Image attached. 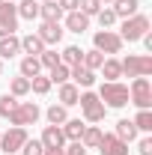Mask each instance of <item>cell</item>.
Returning <instances> with one entry per match:
<instances>
[{
    "instance_id": "1",
    "label": "cell",
    "mask_w": 152,
    "mask_h": 155,
    "mask_svg": "<svg viewBox=\"0 0 152 155\" xmlns=\"http://www.w3.org/2000/svg\"><path fill=\"white\" fill-rule=\"evenodd\" d=\"M95 96L101 98L104 107H125V104H128V87L119 84V81H104Z\"/></svg>"
},
{
    "instance_id": "2",
    "label": "cell",
    "mask_w": 152,
    "mask_h": 155,
    "mask_svg": "<svg viewBox=\"0 0 152 155\" xmlns=\"http://www.w3.org/2000/svg\"><path fill=\"white\" fill-rule=\"evenodd\" d=\"M128 104H134L137 110H149L152 107V84L149 78H134L128 87Z\"/></svg>"
},
{
    "instance_id": "3",
    "label": "cell",
    "mask_w": 152,
    "mask_h": 155,
    "mask_svg": "<svg viewBox=\"0 0 152 155\" xmlns=\"http://www.w3.org/2000/svg\"><path fill=\"white\" fill-rule=\"evenodd\" d=\"M78 104H81V114H84V119L90 122V125H95V122H101L104 119V114H107V107L101 104V98L95 96V93H81V98H78Z\"/></svg>"
},
{
    "instance_id": "4",
    "label": "cell",
    "mask_w": 152,
    "mask_h": 155,
    "mask_svg": "<svg viewBox=\"0 0 152 155\" xmlns=\"http://www.w3.org/2000/svg\"><path fill=\"white\" fill-rule=\"evenodd\" d=\"M149 27H152L149 18L137 12V15H131V18L122 21V27H119V39H122V42H140L143 33H149Z\"/></svg>"
},
{
    "instance_id": "5",
    "label": "cell",
    "mask_w": 152,
    "mask_h": 155,
    "mask_svg": "<svg viewBox=\"0 0 152 155\" xmlns=\"http://www.w3.org/2000/svg\"><path fill=\"white\" fill-rule=\"evenodd\" d=\"M122 75L128 78H149L152 75V57L149 54H128L125 60H119Z\"/></svg>"
},
{
    "instance_id": "6",
    "label": "cell",
    "mask_w": 152,
    "mask_h": 155,
    "mask_svg": "<svg viewBox=\"0 0 152 155\" xmlns=\"http://www.w3.org/2000/svg\"><path fill=\"white\" fill-rule=\"evenodd\" d=\"M39 116H42V110H39L36 101H18V107L12 110V114L6 116L12 125H21V128H27V125H36Z\"/></svg>"
},
{
    "instance_id": "7",
    "label": "cell",
    "mask_w": 152,
    "mask_h": 155,
    "mask_svg": "<svg viewBox=\"0 0 152 155\" xmlns=\"http://www.w3.org/2000/svg\"><path fill=\"white\" fill-rule=\"evenodd\" d=\"M93 45H95V51H101V54H119L122 51V39L114 30H98L93 36Z\"/></svg>"
},
{
    "instance_id": "8",
    "label": "cell",
    "mask_w": 152,
    "mask_h": 155,
    "mask_svg": "<svg viewBox=\"0 0 152 155\" xmlns=\"http://www.w3.org/2000/svg\"><path fill=\"white\" fill-rule=\"evenodd\" d=\"M24 140H27V128L12 125L6 134H0V149H3V155H15L24 146Z\"/></svg>"
},
{
    "instance_id": "9",
    "label": "cell",
    "mask_w": 152,
    "mask_h": 155,
    "mask_svg": "<svg viewBox=\"0 0 152 155\" xmlns=\"http://www.w3.org/2000/svg\"><path fill=\"white\" fill-rule=\"evenodd\" d=\"M15 30H18V12L9 0H3V6H0V39L12 36Z\"/></svg>"
},
{
    "instance_id": "10",
    "label": "cell",
    "mask_w": 152,
    "mask_h": 155,
    "mask_svg": "<svg viewBox=\"0 0 152 155\" xmlns=\"http://www.w3.org/2000/svg\"><path fill=\"white\" fill-rule=\"evenodd\" d=\"M63 27H60V21H42L39 24V30H36V36L45 42V45H57L60 39H63Z\"/></svg>"
},
{
    "instance_id": "11",
    "label": "cell",
    "mask_w": 152,
    "mask_h": 155,
    "mask_svg": "<svg viewBox=\"0 0 152 155\" xmlns=\"http://www.w3.org/2000/svg\"><path fill=\"white\" fill-rule=\"evenodd\" d=\"M98 152H101V155H128V143H122L116 134H101V140H98Z\"/></svg>"
},
{
    "instance_id": "12",
    "label": "cell",
    "mask_w": 152,
    "mask_h": 155,
    "mask_svg": "<svg viewBox=\"0 0 152 155\" xmlns=\"http://www.w3.org/2000/svg\"><path fill=\"white\" fill-rule=\"evenodd\" d=\"M42 146L45 149H63L66 146V137H63V128L60 125H45V131H42Z\"/></svg>"
},
{
    "instance_id": "13",
    "label": "cell",
    "mask_w": 152,
    "mask_h": 155,
    "mask_svg": "<svg viewBox=\"0 0 152 155\" xmlns=\"http://www.w3.org/2000/svg\"><path fill=\"white\" fill-rule=\"evenodd\" d=\"M69 78L75 81V87H84V90H90L95 84V72L87 69V66H81V63L78 66H69Z\"/></svg>"
},
{
    "instance_id": "14",
    "label": "cell",
    "mask_w": 152,
    "mask_h": 155,
    "mask_svg": "<svg viewBox=\"0 0 152 155\" xmlns=\"http://www.w3.org/2000/svg\"><path fill=\"white\" fill-rule=\"evenodd\" d=\"M57 98H60V104H63V107H75L78 98H81V87H75L72 81H66V84H60Z\"/></svg>"
},
{
    "instance_id": "15",
    "label": "cell",
    "mask_w": 152,
    "mask_h": 155,
    "mask_svg": "<svg viewBox=\"0 0 152 155\" xmlns=\"http://www.w3.org/2000/svg\"><path fill=\"white\" fill-rule=\"evenodd\" d=\"M66 27H69V33H84V30H90V18L75 9V12H66Z\"/></svg>"
},
{
    "instance_id": "16",
    "label": "cell",
    "mask_w": 152,
    "mask_h": 155,
    "mask_svg": "<svg viewBox=\"0 0 152 155\" xmlns=\"http://www.w3.org/2000/svg\"><path fill=\"white\" fill-rule=\"evenodd\" d=\"M66 15L63 12V6H60L57 0H45V3H39V18L42 21H60Z\"/></svg>"
},
{
    "instance_id": "17",
    "label": "cell",
    "mask_w": 152,
    "mask_h": 155,
    "mask_svg": "<svg viewBox=\"0 0 152 155\" xmlns=\"http://www.w3.org/2000/svg\"><path fill=\"white\" fill-rule=\"evenodd\" d=\"M15 54H21V39L12 33V36L0 39V60H12Z\"/></svg>"
},
{
    "instance_id": "18",
    "label": "cell",
    "mask_w": 152,
    "mask_h": 155,
    "mask_svg": "<svg viewBox=\"0 0 152 155\" xmlns=\"http://www.w3.org/2000/svg\"><path fill=\"white\" fill-rule=\"evenodd\" d=\"M21 51H24L27 57H39V54L45 51V42H42L36 33H27V36L21 39Z\"/></svg>"
},
{
    "instance_id": "19",
    "label": "cell",
    "mask_w": 152,
    "mask_h": 155,
    "mask_svg": "<svg viewBox=\"0 0 152 155\" xmlns=\"http://www.w3.org/2000/svg\"><path fill=\"white\" fill-rule=\"evenodd\" d=\"M111 9L116 12V18H131V15H137V9H140V0H114Z\"/></svg>"
},
{
    "instance_id": "20",
    "label": "cell",
    "mask_w": 152,
    "mask_h": 155,
    "mask_svg": "<svg viewBox=\"0 0 152 155\" xmlns=\"http://www.w3.org/2000/svg\"><path fill=\"white\" fill-rule=\"evenodd\" d=\"M122 143H131V140H137V128H134V122L131 119H119L116 122V131H114Z\"/></svg>"
},
{
    "instance_id": "21",
    "label": "cell",
    "mask_w": 152,
    "mask_h": 155,
    "mask_svg": "<svg viewBox=\"0 0 152 155\" xmlns=\"http://www.w3.org/2000/svg\"><path fill=\"white\" fill-rule=\"evenodd\" d=\"M15 12H18V18L36 21V18H39V0H18Z\"/></svg>"
},
{
    "instance_id": "22",
    "label": "cell",
    "mask_w": 152,
    "mask_h": 155,
    "mask_svg": "<svg viewBox=\"0 0 152 155\" xmlns=\"http://www.w3.org/2000/svg\"><path fill=\"white\" fill-rule=\"evenodd\" d=\"M60 128H63V137H66V140H81V134H84L87 125H84L81 119H66Z\"/></svg>"
},
{
    "instance_id": "23",
    "label": "cell",
    "mask_w": 152,
    "mask_h": 155,
    "mask_svg": "<svg viewBox=\"0 0 152 155\" xmlns=\"http://www.w3.org/2000/svg\"><path fill=\"white\" fill-rule=\"evenodd\" d=\"M101 134H104V131H101L98 125H87V128H84V134H81V143H84L87 149H98V140H101Z\"/></svg>"
},
{
    "instance_id": "24",
    "label": "cell",
    "mask_w": 152,
    "mask_h": 155,
    "mask_svg": "<svg viewBox=\"0 0 152 155\" xmlns=\"http://www.w3.org/2000/svg\"><path fill=\"white\" fill-rule=\"evenodd\" d=\"M101 75L107 78V81H119V78H122V66H119V60L104 57V63H101Z\"/></svg>"
},
{
    "instance_id": "25",
    "label": "cell",
    "mask_w": 152,
    "mask_h": 155,
    "mask_svg": "<svg viewBox=\"0 0 152 155\" xmlns=\"http://www.w3.org/2000/svg\"><path fill=\"white\" fill-rule=\"evenodd\" d=\"M81 57H84V51H81L78 45H66L63 54H60V63H63V66H78Z\"/></svg>"
},
{
    "instance_id": "26",
    "label": "cell",
    "mask_w": 152,
    "mask_h": 155,
    "mask_svg": "<svg viewBox=\"0 0 152 155\" xmlns=\"http://www.w3.org/2000/svg\"><path fill=\"white\" fill-rule=\"evenodd\" d=\"M27 93H30V78H24V75L12 78V84H9V96L21 98V96H27Z\"/></svg>"
},
{
    "instance_id": "27",
    "label": "cell",
    "mask_w": 152,
    "mask_h": 155,
    "mask_svg": "<svg viewBox=\"0 0 152 155\" xmlns=\"http://www.w3.org/2000/svg\"><path fill=\"white\" fill-rule=\"evenodd\" d=\"M21 75H24V78L42 75V63H39V57H24V60H21Z\"/></svg>"
},
{
    "instance_id": "28",
    "label": "cell",
    "mask_w": 152,
    "mask_h": 155,
    "mask_svg": "<svg viewBox=\"0 0 152 155\" xmlns=\"http://www.w3.org/2000/svg\"><path fill=\"white\" fill-rule=\"evenodd\" d=\"M45 116H48V122H51V125H63V122L69 119V107H63V104H51Z\"/></svg>"
},
{
    "instance_id": "29",
    "label": "cell",
    "mask_w": 152,
    "mask_h": 155,
    "mask_svg": "<svg viewBox=\"0 0 152 155\" xmlns=\"http://www.w3.org/2000/svg\"><path fill=\"white\" fill-rule=\"evenodd\" d=\"M101 63H104V54H101V51H84V57H81V66H87V69H101Z\"/></svg>"
},
{
    "instance_id": "30",
    "label": "cell",
    "mask_w": 152,
    "mask_h": 155,
    "mask_svg": "<svg viewBox=\"0 0 152 155\" xmlns=\"http://www.w3.org/2000/svg\"><path fill=\"white\" fill-rule=\"evenodd\" d=\"M131 122H134V128H137V131L149 134V131H152V110H137V116H134Z\"/></svg>"
},
{
    "instance_id": "31",
    "label": "cell",
    "mask_w": 152,
    "mask_h": 155,
    "mask_svg": "<svg viewBox=\"0 0 152 155\" xmlns=\"http://www.w3.org/2000/svg\"><path fill=\"white\" fill-rule=\"evenodd\" d=\"M30 90H33L36 96H45V93L51 90V81H48V75H36V78H30Z\"/></svg>"
},
{
    "instance_id": "32",
    "label": "cell",
    "mask_w": 152,
    "mask_h": 155,
    "mask_svg": "<svg viewBox=\"0 0 152 155\" xmlns=\"http://www.w3.org/2000/svg\"><path fill=\"white\" fill-rule=\"evenodd\" d=\"M95 18H98V24H101V30H107V27H114V24H116V12H114V9H111V6H107V9L101 6Z\"/></svg>"
},
{
    "instance_id": "33",
    "label": "cell",
    "mask_w": 152,
    "mask_h": 155,
    "mask_svg": "<svg viewBox=\"0 0 152 155\" xmlns=\"http://www.w3.org/2000/svg\"><path fill=\"white\" fill-rule=\"evenodd\" d=\"M48 81H51V84H66V81H69V66H63V63H57V66L51 69V75H48Z\"/></svg>"
},
{
    "instance_id": "34",
    "label": "cell",
    "mask_w": 152,
    "mask_h": 155,
    "mask_svg": "<svg viewBox=\"0 0 152 155\" xmlns=\"http://www.w3.org/2000/svg\"><path fill=\"white\" fill-rule=\"evenodd\" d=\"M18 152L21 155H42V152H45V146H42V140H30V137H27Z\"/></svg>"
},
{
    "instance_id": "35",
    "label": "cell",
    "mask_w": 152,
    "mask_h": 155,
    "mask_svg": "<svg viewBox=\"0 0 152 155\" xmlns=\"http://www.w3.org/2000/svg\"><path fill=\"white\" fill-rule=\"evenodd\" d=\"M78 9H81L87 18H93V15H98L101 3H98V0H78Z\"/></svg>"
},
{
    "instance_id": "36",
    "label": "cell",
    "mask_w": 152,
    "mask_h": 155,
    "mask_svg": "<svg viewBox=\"0 0 152 155\" xmlns=\"http://www.w3.org/2000/svg\"><path fill=\"white\" fill-rule=\"evenodd\" d=\"M15 107H18V98H15V96H9V93L0 96V116H9Z\"/></svg>"
},
{
    "instance_id": "37",
    "label": "cell",
    "mask_w": 152,
    "mask_h": 155,
    "mask_svg": "<svg viewBox=\"0 0 152 155\" xmlns=\"http://www.w3.org/2000/svg\"><path fill=\"white\" fill-rule=\"evenodd\" d=\"M39 63H42V69H54V66L60 63V54H57V51H48V48H45V51L39 54Z\"/></svg>"
},
{
    "instance_id": "38",
    "label": "cell",
    "mask_w": 152,
    "mask_h": 155,
    "mask_svg": "<svg viewBox=\"0 0 152 155\" xmlns=\"http://www.w3.org/2000/svg\"><path fill=\"white\" fill-rule=\"evenodd\" d=\"M63 152L66 155H87V146L81 140H72V146H63Z\"/></svg>"
},
{
    "instance_id": "39",
    "label": "cell",
    "mask_w": 152,
    "mask_h": 155,
    "mask_svg": "<svg viewBox=\"0 0 152 155\" xmlns=\"http://www.w3.org/2000/svg\"><path fill=\"white\" fill-rule=\"evenodd\" d=\"M137 152H140V155H152V137L149 134L137 140Z\"/></svg>"
},
{
    "instance_id": "40",
    "label": "cell",
    "mask_w": 152,
    "mask_h": 155,
    "mask_svg": "<svg viewBox=\"0 0 152 155\" xmlns=\"http://www.w3.org/2000/svg\"><path fill=\"white\" fill-rule=\"evenodd\" d=\"M60 6H63V12H75L78 9V0H57Z\"/></svg>"
},
{
    "instance_id": "41",
    "label": "cell",
    "mask_w": 152,
    "mask_h": 155,
    "mask_svg": "<svg viewBox=\"0 0 152 155\" xmlns=\"http://www.w3.org/2000/svg\"><path fill=\"white\" fill-rule=\"evenodd\" d=\"M42 155H66V152H63V149H45Z\"/></svg>"
},
{
    "instance_id": "42",
    "label": "cell",
    "mask_w": 152,
    "mask_h": 155,
    "mask_svg": "<svg viewBox=\"0 0 152 155\" xmlns=\"http://www.w3.org/2000/svg\"><path fill=\"white\" fill-rule=\"evenodd\" d=\"M98 3H114V0H98Z\"/></svg>"
},
{
    "instance_id": "43",
    "label": "cell",
    "mask_w": 152,
    "mask_h": 155,
    "mask_svg": "<svg viewBox=\"0 0 152 155\" xmlns=\"http://www.w3.org/2000/svg\"><path fill=\"white\" fill-rule=\"evenodd\" d=\"M0 75H3V60H0Z\"/></svg>"
},
{
    "instance_id": "44",
    "label": "cell",
    "mask_w": 152,
    "mask_h": 155,
    "mask_svg": "<svg viewBox=\"0 0 152 155\" xmlns=\"http://www.w3.org/2000/svg\"><path fill=\"white\" fill-rule=\"evenodd\" d=\"M0 6H3V0H0Z\"/></svg>"
},
{
    "instance_id": "45",
    "label": "cell",
    "mask_w": 152,
    "mask_h": 155,
    "mask_svg": "<svg viewBox=\"0 0 152 155\" xmlns=\"http://www.w3.org/2000/svg\"><path fill=\"white\" fill-rule=\"evenodd\" d=\"M9 3H15V0H9Z\"/></svg>"
},
{
    "instance_id": "46",
    "label": "cell",
    "mask_w": 152,
    "mask_h": 155,
    "mask_svg": "<svg viewBox=\"0 0 152 155\" xmlns=\"http://www.w3.org/2000/svg\"><path fill=\"white\" fill-rule=\"evenodd\" d=\"M39 3H45V0H39Z\"/></svg>"
}]
</instances>
